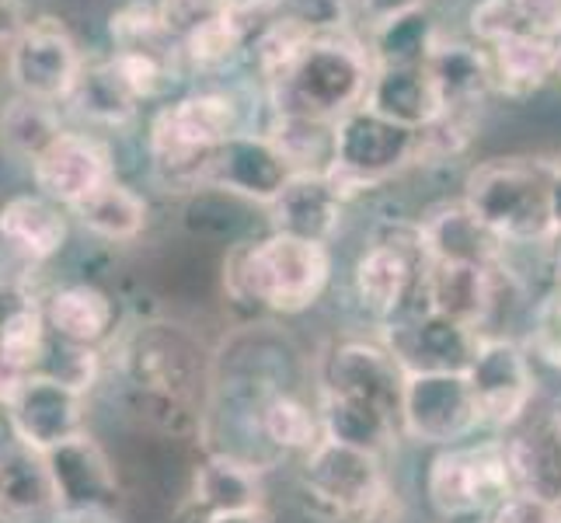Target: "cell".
Masks as SVG:
<instances>
[{"label": "cell", "instance_id": "obj_19", "mask_svg": "<svg viewBox=\"0 0 561 523\" xmlns=\"http://www.w3.org/2000/svg\"><path fill=\"white\" fill-rule=\"evenodd\" d=\"M419 235H422L425 259H433V262L492 265L506 255V245H502L489 227L478 224V217L463 206V200L425 209V217L419 220Z\"/></svg>", "mask_w": 561, "mask_h": 523}, {"label": "cell", "instance_id": "obj_9", "mask_svg": "<svg viewBox=\"0 0 561 523\" xmlns=\"http://www.w3.org/2000/svg\"><path fill=\"white\" fill-rule=\"evenodd\" d=\"M463 374H468L478 405L481 433L506 436L527 422L537 395V374L524 342L510 336H485Z\"/></svg>", "mask_w": 561, "mask_h": 523}, {"label": "cell", "instance_id": "obj_43", "mask_svg": "<svg viewBox=\"0 0 561 523\" xmlns=\"http://www.w3.org/2000/svg\"><path fill=\"white\" fill-rule=\"evenodd\" d=\"M25 377H28V374H22L14 363H8L4 356H0V405H4V409L11 405L14 391H18V387H22V380H25Z\"/></svg>", "mask_w": 561, "mask_h": 523}, {"label": "cell", "instance_id": "obj_37", "mask_svg": "<svg viewBox=\"0 0 561 523\" xmlns=\"http://www.w3.org/2000/svg\"><path fill=\"white\" fill-rule=\"evenodd\" d=\"M283 14L300 22L311 35H339L353 32L350 0H283Z\"/></svg>", "mask_w": 561, "mask_h": 523}, {"label": "cell", "instance_id": "obj_11", "mask_svg": "<svg viewBox=\"0 0 561 523\" xmlns=\"http://www.w3.org/2000/svg\"><path fill=\"white\" fill-rule=\"evenodd\" d=\"M409 371L383 342L345 339L335 342L321 360V384L318 395L350 398L359 405L391 416L401 425V395Z\"/></svg>", "mask_w": 561, "mask_h": 523}, {"label": "cell", "instance_id": "obj_30", "mask_svg": "<svg viewBox=\"0 0 561 523\" xmlns=\"http://www.w3.org/2000/svg\"><path fill=\"white\" fill-rule=\"evenodd\" d=\"M60 133V115L53 112L49 102H35L18 94V99L0 109V147L14 154V158L35 161Z\"/></svg>", "mask_w": 561, "mask_h": 523}, {"label": "cell", "instance_id": "obj_34", "mask_svg": "<svg viewBox=\"0 0 561 523\" xmlns=\"http://www.w3.org/2000/svg\"><path fill=\"white\" fill-rule=\"evenodd\" d=\"M524 345L534 363H545L551 371H561V286L545 300H537Z\"/></svg>", "mask_w": 561, "mask_h": 523}, {"label": "cell", "instance_id": "obj_33", "mask_svg": "<svg viewBox=\"0 0 561 523\" xmlns=\"http://www.w3.org/2000/svg\"><path fill=\"white\" fill-rule=\"evenodd\" d=\"M46 311H38L32 304L14 307L0 321V356L14 363L22 374H35V366L43 363L46 353Z\"/></svg>", "mask_w": 561, "mask_h": 523}, {"label": "cell", "instance_id": "obj_12", "mask_svg": "<svg viewBox=\"0 0 561 523\" xmlns=\"http://www.w3.org/2000/svg\"><path fill=\"white\" fill-rule=\"evenodd\" d=\"M84 70V56L73 35L56 18H38L22 29V35L8 46V77L18 94L35 102H67L77 77Z\"/></svg>", "mask_w": 561, "mask_h": 523}, {"label": "cell", "instance_id": "obj_20", "mask_svg": "<svg viewBox=\"0 0 561 523\" xmlns=\"http://www.w3.org/2000/svg\"><path fill=\"white\" fill-rule=\"evenodd\" d=\"M425 67H430V73L436 77L447 109L478 112V105L495 91L492 56L485 46H478V43L436 35L433 46H430V56H425Z\"/></svg>", "mask_w": 561, "mask_h": 523}, {"label": "cell", "instance_id": "obj_26", "mask_svg": "<svg viewBox=\"0 0 561 523\" xmlns=\"http://www.w3.org/2000/svg\"><path fill=\"white\" fill-rule=\"evenodd\" d=\"M112 300L102 294V289H94L88 283H77V286H64L56 289L46 304V321L56 336L70 345H94L108 336L112 328Z\"/></svg>", "mask_w": 561, "mask_h": 523}, {"label": "cell", "instance_id": "obj_32", "mask_svg": "<svg viewBox=\"0 0 561 523\" xmlns=\"http://www.w3.org/2000/svg\"><path fill=\"white\" fill-rule=\"evenodd\" d=\"M439 32L433 29L430 14L415 11L391 25L370 29V56L374 64H422Z\"/></svg>", "mask_w": 561, "mask_h": 523}, {"label": "cell", "instance_id": "obj_24", "mask_svg": "<svg viewBox=\"0 0 561 523\" xmlns=\"http://www.w3.org/2000/svg\"><path fill=\"white\" fill-rule=\"evenodd\" d=\"M0 238L28 262H46L67 241V217L46 196H14L0 206Z\"/></svg>", "mask_w": 561, "mask_h": 523}, {"label": "cell", "instance_id": "obj_1", "mask_svg": "<svg viewBox=\"0 0 561 523\" xmlns=\"http://www.w3.org/2000/svg\"><path fill=\"white\" fill-rule=\"evenodd\" d=\"M227 294L268 315H307L332 286V248L268 230L259 241H244L224 265Z\"/></svg>", "mask_w": 561, "mask_h": 523}, {"label": "cell", "instance_id": "obj_7", "mask_svg": "<svg viewBox=\"0 0 561 523\" xmlns=\"http://www.w3.org/2000/svg\"><path fill=\"white\" fill-rule=\"evenodd\" d=\"M425 248L419 224H401L377 235L353 262V294L366 318L380 328L419 315Z\"/></svg>", "mask_w": 561, "mask_h": 523}, {"label": "cell", "instance_id": "obj_39", "mask_svg": "<svg viewBox=\"0 0 561 523\" xmlns=\"http://www.w3.org/2000/svg\"><path fill=\"white\" fill-rule=\"evenodd\" d=\"M489 516L492 523H561V502L534 492H513Z\"/></svg>", "mask_w": 561, "mask_h": 523}, {"label": "cell", "instance_id": "obj_2", "mask_svg": "<svg viewBox=\"0 0 561 523\" xmlns=\"http://www.w3.org/2000/svg\"><path fill=\"white\" fill-rule=\"evenodd\" d=\"M374 81L370 46L356 32L314 35L276 84L265 88L273 115H304V120L339 123L359 105Z\"/></svg>", "mask_w": 561, "mask_h": 523}, {"label": "cell", "instance_id": "obj_6", "mask_svg": "<svg viewBox=\"0 0 561 523\" xmlns=\"http://www.w3.org/2000/svg\"><path fill=\"white\" fill-rule=\"evenodd\" d=\"M300 496L328 523H356L394 502L383 457L324 440L300 461Z\"/></svg>", "mask_w": 561, "mask_h": 523}, {"label": "cell", "instance_id": "obj_13", "mask_svg": "<svg viewBox=\"0 0 561 523\" xmlns=\"http://www.w3.org/2000/svg\"><path fill=\"white\" fill-rule=\"evenodd\" d=\"M8 422L22 447L46 457L84 433V391L64 377L28 374L8 405Z\"/></svg>", "mask_w": 561, "mask_h": 523}, {"label": "cell", "instance_id": "obj_38", "mask_svg": "<svg viewBox=\"0 0 561 523\" xmlns=\"http://www.w3.org/2000/svg\"><path fill=\"white\" fill-rule=\"evenodd\" d=\"M153 8H158L164 29L182 43L188 32H196L213 14H220L227 0H158Z\"/></svg>", "mask_w": 561, "mask_h": 523}, {"label": "cell", "instance_id": "obj_41", "mask_svg": "<svg viewBox=\"0 0 561 523\" xmlns=\"http://www.w3.org/2000/svg\"><path fill=\"white\" fill-rule=\"evenodd\" d=\"M430 0H359V11L366 18V25L370 29H380V25H391L404 14H415V11H425Z\"/></svg>", "mask_w": 561, "mask_h": 523}, {"label": "cell", "instance_id": "obj_22", "mask_svg": "<svg viewBox=\"0 0 561 523\" xmlns=\"http://www.w3.org/2000/svg\"><path fill=\"white\" fill-rule=\"evenodd\" d=\"M192 499L206 516L262 510V468L234 454H213L196 471ZM203 516V520H206Z\"/></svg>", "mask_w": 561, "mask_h": 523}, {"label": "cell", "instance_id": "obj_47", "mask_svg": "<svg viewBox=\"0 0 561 523\" xmlns=\"http://www.w3.org/2000/svg\"><path fill=\"white\" fill-rule=\"evenodd\" d=\"M56 523H112L105 513H60Z\"/></svg>", "mask_w": 561, "mask_h": 523}, {"label": "cell", "instance_id": "obj_14", "mask_svg": "<svg viewBox=\"0 0 561 523\" xmlns=\"http://www.w3.org/2000/svg\"><path fill=\"white\" fill-rule=\"evenodd\" d=\"M294 174L297 171L289 168V161L265 133H238L209 158L203 185L230 192V196H241L248 203L273 206L283 196V189L294 182Z\"/></svg>", "mask_w": 561, "mask_h": 523}, {"label": "cell", "instance_id": "obj_28", "mask_svg": "<svg viewBox=\"0 0 561 523\" xmlns=\"http://www.w3.org/2000/svg\"><path fill=\"white\" fill-rule=\"evenodd\" d=\"M77 115H84L91 123L102 126H126L137 120V99L129 94V88L119 81L112 60H94L84 64L77 88L67 99Z\"/></svg>", "mask_w": 561, "mask_h": 523}, {"label": "cell", "instance_id": "obj_27", "mask_svg": "<svg viewBox=\"0 0 561 523\" xmlns=\"http://www.w3.org/2000/svg\"><path fill=\"white\" fill-rule=\"evenodd\" d=\"M73 217L91 235H99L105 241H133L147 227V203L126 182L108 179L99 192H91L84 203L73 206Z\"/></svg>", "mask_w": 561, "mask_h": 523}, {"label": "cell", "instance_id": "obj_17", "mask_svg": "<svg viewBox=\"0 0 561 523\" xmlns=\"http://www.w3.org/2000/svg\"><path fill=\"white\" fill-rule=\"evenodd\" d=\"M366 109L383 115L387 123L419 133L447 112V102H443L439 84L430 73V67H425V60L422 64H374Z\"/></svg>", "mask_w": 561, "mask_h": 523}, {"label": "cell", "instance_id": "obj_4", "mask_svg": "<svg viewBox=\"0 0 561 523\" xmlns=\"http://www.w3.org/2000/svg\"><path fill=\"white\" fill-rule=\"evenodd\" d=\"M244 126L234 94L192 91L175 105H164L150 123V161L168 185H203L209 158Z\"/></svg>", "mask_w": 561, "mask_h": 523}, {"label": "cell", "instance_id": "obj_10", "mask_svg": "<svg viewBox=\"0 0 561 523\" xmlns=\"http://www.w3.org/2000/svg\"><path fill=\"white\" fill-rule=\"evenodd\" d=\"M481 433L478 405L463 371H409L401 395V436L425 447H454ZM485 436V433H481Z\"/></svg>", "mask_w": 561, "mask_h": 523}, {"label": "cell", "instance_id": "obj_8", "mask_svg": "<svg viewBox=\"0 0 561 523\" xmlns=\"http://www.w3.org/2000/svg\"><path fill=\"white\" fill-rule=\"evenodd\" d=\"M415 168V133L387 123L374 109L359 105L335 123V161L324 174L345 200L387 182L391 174Z\"/></svg>", "mask_w": 561, "mask_h": 523}, {"label": "cell", "instance_id": "obj_31", "mask_svg": "<svg viewBox=\"0 0 561 523\" xmlns=\"http://www.w3.org/2000/svg\"><path fill=\"white\" fill-rule=\"evenodd\" d=\"M182 56L199 70H224L248 56V29L234 14V0H227L220 14H213L209 22L182 38Z\"/></svg>", "mask_w": 561, "mask_h": 523}, {"label": "cell", "instance_id": "obj_42", "mask_svg": "<svg viewBox=\"0 0 561 523\" xmlns=\"http://www.w3.org/2000/svg\"><path fill=\"white\" fill-rule=\"evenodd\" d=\"M28 22L25 0H0V49H8Z\"/></svg>", "mask_w": 561, "mask_h": 523}, {"label": "cell", "instance_id": "obj_16", "mask_svg": "<svg viewBox=\"0 0 561 523\" xmlns=\"http://www.w3.org/2000/svg\"><path fill=\"white\" fill-rule=\"evenodd\" d=\"M60 513H105L115 502V475L91 436H77L46 454Z\"/></svg>", "mask_w": 561, "mask_h": 523}, {"label": "cell", "instance_id": "obj_3", "mask_svg": "<svg viewBox=\"0 0 561 523\" xmlns=\"http://www.w3.org/2000/svg\"><path fill=\"white\" fill-rule=\"evenodd\" d=\"M558 158H492L463 179V206L481 227L513 245H545L554 230Z\"/></svg>", "mask_w": 561, "mask_h": 523}, {"label": "cell", "instance_id": "obj_40", "mask_svg": "<svg viewBox=\"0 0 561 523\" xmlns=\"http://www.w3.org/2000/svg\"><path fill=\"white\" fill-rule=\"evenodd\" d=\"M527 32L561 38V0H513Z\"/></svg>", "mask_w": 561, "mask_h": 523}, {"label": "cell", "instance_id": "obj_45", "mask_svg": "<svg viewBox=\"0 0 561 523\" xmlns=\"http://www.w3.org/2000/svg\"><path fill=\"white\" fill-rule=\"evenodd\" d=\"M203 523H268L265 510H241V513H217L206 516Z\"/></svg>", "mask_w": 561, "mask_h": 523}, {"label": "cell", "instance_id": "obj_35", "mask_svg": "<svg viewBox=\"0 0 561 523\" xmlns=\"http://www.w3.org/2000/svg\"><path fill=\"white\" fill-rule=\"evenodd\" d=\"M108 60H112L115 73H119V81L129 88V94L137 102L158 99V94L171 81H175V70H171L168 64H161V60H153V56H147V53H119V49H115Z\"/></svg>", "mask_w": 561, "mask_h": 523}, {"label": "cell", "instance_id": "obj_49", "mask_svg": "<svg viewBox=\"0 0 561 523\" xmlns=\"http://www.w3.org/2000/svg\"><path fill=\"white\" fill-rule=\"evenodd\" d=\"M558 77H561V38H558Z\"/></svg>", "mask_w": 561, "mask_h": 523}, {"label": "cell", "instance_id": "obj_21", "mask_svg": "<svg viewBox=\"0 0 561 523\" xmlns=\"http://www.w3.org/2000/svg\"><path fill=\"white\" fill-rule=\"evenodd\" d=\"M248 416L255 436L283 457L286 454L307 457L324 443V422L318 412V401L311 405L304 395L289 391V387L262 398Z\"/></svg>", "mask_w": 561, "mask_h": 523}, {"label": "cell", "instance_id": "obj_5", "mask_svg": "<svg viewBox=\"0 0 561 523\" xmlns=\"http://www.w3.org/2000/svg\"><path fill=\"white\" fill-rule=\"evenodd\" d=\"M422 492L439 520L492 513L502 499L516 492L506 436H474L454 447H439L425 464Z\"/></svg>", "mask_w": 561, "mask_h": 523}, {"label": "cell", "instance_id": "obj_44", "mask_svg": "<svg viewBox=\"0 0 561 523\" xmlns=\"http://www.w3.org/2000/svg\"><path fill=\"white\" fill-rule=\"evenodd\" d=\"M545 262H548V269H551L554 283L561 286V224L551 230V238L545 241Z\"/></svg>", "mask_w": 561, "mask_h": 523}, {"label": "cell", "instance_id": "obj_15", "mask_svg": "<svg viewBox=\"0 0 561 523\" xmlns=\"http://www.w3.org/2000/svg\"><path fill=\"white\" fill-rule=\"evenodd\" d=\"M32 174L35 185L43 189V196L67 209L84 203L91 192H99L108 179H115L105 144L88 137V133H70V129H64L32 161Z\"/></svg>", "mask_w": 561, "mask_h": 523}, {"label": "cell", "instance_id": "obj_48", "mask_svg": "<svg viewBox=\"0 0 561 523\" xmlns=\"http://www.w3.org/2000/svg\"><path fill=\"white\" fill-rule=\"evenodd\" d=\"M439 523H492V516L489 513H460V516H447Z\"/></svg>", "mask_w": 561, "mask_h": 523}, {"label": "cell", "instance_id": "obj_25", "mask_svg": "<svg viewBox=\"0 0 561 523\" xmlns=\"http://www.w3.org/2000/svg\"><path fill=\"white\" fill-rule=\"evenodd\" d=\"M495 70V91L510 99H527L545 88L548 77H558V38H545L534 32H516L506 43L489 49Z\"/></svg>", "mask_w": 561, "mask_h": 523}, {"label": "cell", "instance_id": "obj_18", "mask_svg": "<svg viewBox=\"0 0 561 523\" xmlns=\"http://www.w3.org/2000/svg\"><path fill=\"white\" fill-rule=\"evenodd\" d=\"M345 206H350V200L335 189V182L324 171H314L294 174V182L283 189V196L268 206V213H273V230L332 245L342 227Z\"/></svg>", "mask_w": 561, "mask_h": 523}, {"label": "cell", "instance_id": "obj_29", "mask_svg": "<svg viewBox=\"0 0 561 523\" xmlns=\"http://www.w3.org/2000/svg\"><path fill=\"white\" fill-rule=\"evenodd\" d=\"M108 32H112V43L119 53H147L153 60L168 64L171 70L179 67V60H185L182 43L164 29L158 8L144 4V0H133V4L115 11L108 22Z\"/></svg>", "mask_w": 561, "mask_h": 523}, {"label": "cell", "instance_id": "obj_23", "mask_svg": "<svg viewBox=\"0 0 561 523\" xmlns=\"http://www.w3.org/2000/svg\"><path fill=\"white\" fill-rule=\"evenodd\" d=\"M46 510H56L46 457L14 440V447L0 454V520L28 523Z\"/></svg>", "mask_w": 561, "mask_h": 523}, {"label": "cell", "instance_id": "obj_36", "mask_svg": "<svg viewBox=\"0 0 561 523\" xmlns=\"http://www.w3.org/2000/svg\"><path fill=\"white\" fill-rule=\"evenodd\" d=\"M468 29L474 35V43L485 49L506 43L516 32H527L513 0H474V8L468 14Z\"/></svg>", "mask_w": 561, "mask_h": 523}, {"label": "cell", "instance_id": "obj_46", "mask_svg": "<svg viewBox=\"0 0 561 523\" xmlns=\"http://www.w3.org/2000/svg\"><path fill=\"white\" fill-rule=\"evenodd\" d=\"M540 425L561 443V391L551 398V405H548V412H545V419H540Z\"/></svg>", "mask_w": 561, "mask_h": 523}]
</instances>
